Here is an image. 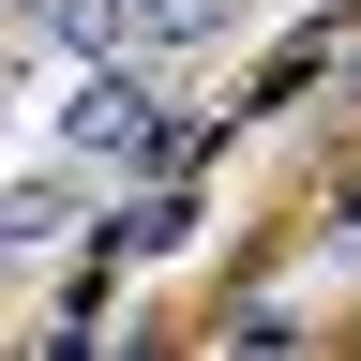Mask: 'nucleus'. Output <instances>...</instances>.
<instances>
[{
  "label": "nucleus",
  "instance_id": "obj_3",
  "mask_svg": "<svg viewBox=\"0 0 361 361\" xmlns=\"http://www.w3.org/2000/svg\"><path fill=\"white\" fill-rule=\"evenodd\" d=\"M211 30H226V0H121V61H180Z\"/></svg>",
  "mask_w": 361,
  "mask_h": 361
},
{
  "label": "nucleus",
  "instance_id": "obj_1",
  "mask_svg": "<svg viewBox=\"0 0 361 361\" xmlns=\"http://www.w3.org/2000/svg\"><path fill=\"white\" fill-rule=\"evenodd\" d=\"M61 135H75V166H121V180H166V166H180V106H166L135 61H106V75H90Z\"/></svg>",
  "mask_w": 361,
  "mask_h": 361
},
{
  "label": "nucleus",
  "instance_id": "obj_2",
  "mask_svg": "<svg viewBox=\"0 0 361 361\" xmlns=\"http://www.w3.org/2000/svg\"><path fill=\"white\" fill-rule=\"evenodd\" d=\"M61 226H75V180H61V166H30V180H0V256H45Z\"/></svg>",
  "mask_w": 361,
  "mask_h": 361
}]
</instances>
